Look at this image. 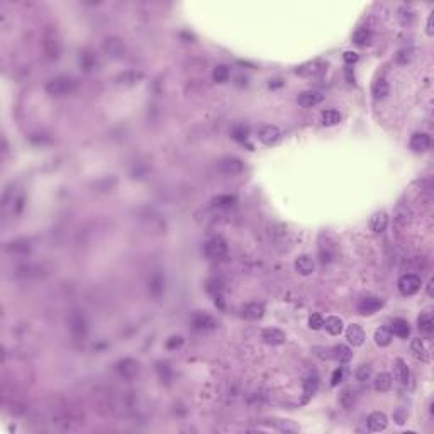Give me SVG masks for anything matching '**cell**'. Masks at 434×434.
Returning <instances> with one entry per match:
<instances>
[{
	"mask_svg": "<svg viewBox=\"0 0 434 434\" xmlns=\"http://www.w3.org/2000/svg\"><path fill=\"white\" fill-rule=\"evenodd\" d=\"M78 87V82L75 78L71 77H55V78H50L46 82L44 90L47 95L51 97H65V95H70L77 90Z\"/></svg>",
	"mask_w": 434,
	"mask_h": 434,
	"instance_id": "cell-1",
	"label": "cell"
},
{
	"mask_svg": "<svg viewBox=\"0 0 434 434\" xmlns=\"http://www.w3.org/2000/svg\"><path fill=\"white\" fill-rule=\"evenodd\" d=\"M389 329L392 332V336L402 337V340H407L411 336V324L405 319H400V317H397V319L390 322Z\"/></svg>",
	"mask_w": 434,
	"mask_h": 434,
	"instance_id": "cell-16",
	"label": "cell"
},
{
	"mask_svg": "<svg viewBox=\"0 0 434 434\" xmlns=\"http://www.w3.org/2000/svg\"><path fill=\"white\" fill-rule=\"evenodd\" d=\"M141 80H142V73L137 71V70H126V71L120 73V75H117V78H115V82H117L119 85H124V87H134Z\"/></svg>",
	"mask_w": 434,
	"mask_h": 434,
	"instance_id": "cell-18",
	"label": "cell"
},
{
	"mask_svg": "<svg viewBox=\"0 0 434 434\" xmlns=\"http://www.w3.org/2000/svg\"><path fill=\"white\" fill-rule=\"evenodd\" d=\"M373 387L377 392H380V394H383V392H389L392 389V377L389 373H378L377 377H375L373 380Z\"/></svg>",
	"mask_w": 434,
	"mask_h": 434,
	"instance_id": "cell-26",
	"label": "cell"
},
{
	"mask_svg": "<svg viewBox=\"0 0 434 434\" xmlns=\"http://www.w3.org/2000/svg\"><path fill=\"white\" fill-rule=\"evenodd\" d=\"M409 146H411V150L416 153L427 151L431 148V136L427 134V132H416V134H412L411 137Z\"/></svg>",
	"mask_w": 434,
	"mask_h": 434,
	"instance_id": "cell-12",
	"label": "cell"
},
{
	"mask_svg": "<svg viewBox=\"0 0 434 434\" xmlns=\"http://www.w3.org/2000/svg\"><path fill=\"white\" fill-rule=\"evenodd\" d=\"M387 424H389V417L383 414V412H372L368 417H367V426H368V431L372 432H382L387 429Z\"/></svg>",
	"mask_w": 434,
	"mask_h": 434,
	"instance_id": "cell-10",
	"label": "cell"
},
{
	"mask_svg": "<svg viewBox=\"0 0 434 434\" xmlns=\"http://www.w3.org/2000/svg\"><path fill=\"white\" fill-rule=\"evenodd\" d=\"M417 324H419V329L424 332V334H431L434 329V321L429 312H424V314H421L417 317Z\"/></svg>",
	"mask_w": 434,
	"mask_h": 434,
	"instance_id": "cell-33",
	"label": "cell"
},
{
	"mask_svg": "<svg viewBox=\"0 0 434 434\" xmlns=\"http://www.w3.org/2000/svg\"><path fill=\"white\" fill-rule=\"evenodd\" d=\"M104 51H105V55L109 58H112V60H120V58L124 56L126 47L120 38H107L104 41Z\"/></svg>",
	"mask_w": 434,
	"mask_h": 434,
	"instance_id": "cell-7",
	"label": "cell"
},
{
	"mask_svg": "<svg viewBox=\"0 0 434 434\" xmlns=\"http://www.w3.org/2000/svg\"><path fill=\"white\" fill-rule=\"evenodd\" d=\"M411 349H412V353H414L417 358L422 359V361H426V359H427V349L424 346V341H422L421 337H416V340H412Z\"/></svg>",
	"mask_w": 434,
	"mask_h": 434,
	"instance_id": "cell-35",
	"label": "cell"
},
{
	"mask_svg": "<svg viewBox=\"0 0 434 434\" xmlns=\"http://www.w3.org/2000/svg\"><path fill=\"white\" fill-rule=\"evenodd\" d=\"M372 41H373V34H372V31H370V29H367V28H359L358 31H354V34H353V43L356 44V46L365 47V46L372 44Z\"/></svg>",
	"mask_w": 434,
	"mask_h": 434,
	"instance_id": "cell-25",
	"label": "cell"
},
{
	"mask_svg": "<svg viewBox=\"0 0 434 434\" xmlns=\"http://www.w3.org/2000/svg\"><path fill=\"white\" fill-rule=\"evenodd\" d=\"M245 165L239 158H234V156H226L222 160L217 161V170L224 175H236V173H241Z\"/></svg>",
	"mask_w": 434,
	"mask_h": 434,
	"instance_id": "cell-5",
	"label": "cell"
},
{
	"mask_svg": "<svg viewBox=\"0 0 434 434\" xmlns=\"http://www.w3.org/2000/svg\"><path fill=\"white\" fill-rule=\"evenodd\" d=\"M183 345V337L182 336H172L170 340L166 341V348L168 349H178Z\"/></svg>",
	"mask_w": 434,
	"mask_h": 434,
	"instance_id": "cell-42",
	"label": "cell"
},
{
	"mask_svg": "<svg viewBox=\"0 0 434 434\" xmlns=\"http://www.w3.org/2000/svg\"><path fill=\"white\" fill-rule=\"evenodd\" d=\"M5 251L7 253H15V255H26V253L31 251V246H29V241L26 239H17V241H12L5 246Z\"/></svg>",
	"mask_w": 434,
	"mask_h": 434,
	"instance_id": "cell-28",
	"label": "cell"
},
{
	"mask_svg": "<svg viewBox=\"0 0 434 434\" xmlns=\"http://www.w3.org/2000/svg\"><path fill=\"white\" fill-rule=\"evenodd\" d=\"M432 283H434V280L431 278V280H429V283H427V295H429V297L432 295Z\"/></svg>",
	"mask_w": 434,
	"mask_h": 434,
	"instance_id": "cell-45",
	"label": "cell"
},
{
	"mask_svg": "<svg viewBox=\"0 0 434 434\" xmlns=\"http://www.w3.org/2000/svg\"><path fill=\"white\" fill-rule=\"evenodd\" d=\"M231 77V70L227 65H217L212 71V78L217 83H226Z\"/></svg>",
	"mask_w": 434,
	"mask_h": 434,
	"instance_id": "cell-34",
	"label": "cell"
},
{
	"mask_svg": "<svg viewBox=\"0 0 434 434\" xmlns=\"http://www.w3.org/2000/svg\"><path fill=\"white\" fill-rule=\"evenodd\" d=\"M324 327L331 336H340L343 332V329H345V322H343L341 317L329 316L324 319Z\"/></svg>",
	"mask_w": 434,
	"mask_h": 434,
	"instance_id": "cell-21",
	"label": "cell"
},
{
	"mask_svg": "<svg viewBox=\"0 0 434 434\" xmlns=\"http://www.w3.org/2000/svg\"><path fill=\"white\" fill-rule=\"evenodd\" d=\"M370 378H372V367H370V365H361V367H358L356 380H359V382H368Z\"/></svg>",
	"mask_w": 434,
	"mask_h": 434,
	"instance_id": "cell-39",
	"label": "cell"
},
{
	"mask_svg": "<svg viewBox=\"0 0 434 434\" xmlns=\"http://www.w3.org/2000/svg\"><path fill=\"white\" fill-rule=\"evenodd\" d=\"M392 332L389 327H380V329L375 331V343H377V346L380 348H387L390 343H392Z\"/></svg>",
	"mask_w": 434,
	"mask_h": 434,
	"instance_id": "cell-31",
	"label": "cell"
},
{
	"mask_svg": "<svg viewBox=\"0 0 434 434\" xmlns=\"http://www.w3.org/2000/svg\"><path fill=\"white\" fill-rule=\"evenodd\" d=\"M387 226H389V215L385 212L373 214L372 219H370V229L373 232H377V234H382V232L387 229Z\"/></svg>",
	"mask_w": 434,
	"mask_h": 434,
	"instance_id": "cell-23",
	"label": "cell"
},
{
	"mask_svg": "<svg viewBox=\"0 0 434 434\" xmlns=\"http://www.w3.org/2000/svg\"><path fill=\"white\" fill-rule=\"evenodd\" d=\"M399 292L405 297H411V295H416L422 287L421 277H417L416 273H405L399 278Z\"/></svg>",
	"mask_w": 434,
	"mask_h": 434,
	"instance_id": "cell-2",
	"label": "cell"
},
{
	"mask_svg": "<svg viewBox=\"0 0 434 434\" xmlns=\"http://www.w3.org/2000/svg\"><path fill=\"white\" fill-rule=\"evenodd\" d=\"M309 327L310 329H321V327H324V317H322L321 314H312L309 317Z\"/></svg>",
	"mask_w": 434,
	"mask_h": 434,
	"instance_id": "cell-40",
	"label": "cell"
},
{
	"mask_svg": "<svg viewBox=\"0 0 434 434\" xmlns=\"http://www.w3.org/2000/svg\"><path fill=\"white\" fill-rule=\"evenodd\" d=\"M346 340L351 346H361L365 343V331L359 324H349L346 329Z\"/></svg>",
	"mask_w": 434,
	"mask_h": 434,
	"instance_id": "cell-19",
	"label": "cell"
},
{
	"mask_svg": "<svg viewBox=\"0 0 434 434\" xmlns=\"http://www.w3.org/2000/svg\"><path fill=\"white\" fill-rule=\"evenodd\" d=\"M205 255L212 260H221L227 255V243L224 237L221 236H214L205 243Z\"/></svg>",
	"mask_w": 434,
	"mask_h": 434,
	"instance_id": "cell-3",
	"label": "cell"
},
{
	"mask_svg": "<svg viewBox=\"0 0 434 434\" xmlns=\"http://www.w3.org/2000/svg\"><path fill=\"white\" fill-rule=\"evenodd\" d=\"M150 294L155 299H160L163 294H165V277L160 273L153 275L150 280Z\"/></svg>",
	"mask_w": 434,
	"mask_h": 434,
	"instance_id": "cell-24",
	"label": "cell"
},
{
	"mask_svg": "<svg viewBox=\"0 0 434 434\" xmlns=\"http://www.w3.org/2000/svg\"><path fill=\"white\" fill-rule=\"evenodd\" d=\"M295 270H297V273L302 275V277H309V275L314 273L316 263L309 255H300L297 260H295Z\"/></svg>",
	"mask_w": 434,
	"mask_h": 434,
	"instance_id": "cell-17",
	"label": "cell"
},
{
	"mask_svg": "<svg viewBox=\"0 0 434 434\" xmlns=\"http://www.w3.org/2000/svg\"><path fill=\"white\" fill-rule=\"evenodd\" d=\"M326 71V65L322 61H319V60H314V61H309V63H305V65H302V66H299L297 68V73L299 75H302V77H317V75H321V73H324Z\"/></svg>",
	"mask_w": 434,
	"mask_h": 434,
	"instance_id": "cell-14",
	"label": "cell"
},
{
	"mask_svg": "<svg viewBox=\"0 0 434 434\" xmlns=\"http://www.w3.org/2000/svg\"><path fill=\"white\" fill-rule=\"evenodd\" d=\"M215 207H222V209H229L236 204V197L234 195H217V197L212 200Z\"/></svg>",
	"mask_w": 434,
	"mask_h": 434,
	"instance_id": "cell-38",
	"label": "cell"
},
{
	"mask_svg": "<svg viewBox=\"0 0 434 434\" xmlns=\"http://www.w3.org/2000/svg\"><path fill=\"white\" fill-rule=\"evenodd\" d=\"M426 31H427V34H429V36L434 34V29H432V14H429V17H427V28H426Z\"/></svg>",
	"mask_w": 434,
	"mask_h": 434,
	"instance_id": "cell-44",
	"label": "cell"
},
{
	"mask_svg": "<svg viewBox=\"0 0 434 434\" xmlns=\"http://www.w3.org/2000/svg\"><path fill=\"white\" fill-rule=\"evenodd\" d=\"M394 377L400 385H407L411 382V370L405 365L404 359L397 358L394 361Z\"/></svg>",
	"mask_w": 434,
	"mask_h": 434,
	"instance_id": "cell-15",
	"label": "cell"
},
{
	"mask_svg": "<svg viewBox=\"0 0 434 434\" xmlns=\"http://www.w3.org/2000/svg\"><path fill=\"white\" fill-rule=\"evenodd\" d=\"M243 316L250 321H258L264 316V307H263V304L250 302V304H246L245 307H243Z\"/></svg>",
	"mask_w": 434,
	"mask_h": 434,
	"instance_id": "cell-22",
	"label": "cell"
},
{
	"mask_svg": "<svg viewBox=\"0 0 434 434\" xmlns=\"http://www.w3.org/2000/svg\"><path fill=\"white\" fill-rule=\"evenodd\" d=\"M343 378H345V368H343V367L336 368L334 372H332V377H331V385H332V387H337V385H340V383L343 382Z\"/></svg>",
	"mask_w": 434,
	"mask_h": 434,
	"instance_id": "cell-41",
	"label": "cell"
},
{
	"mask_svg": "<svg viewBox=\"0 0 434 434\" xmlns=\"http://www.w3.org/2000/svg\"><path fill=\"white\" fill-rule=\"evenodd\" d=\"M70 331L75 337H85L87 334V321L80 312H73L70 317Z\"/></svg>",
	"mask_w": 434,
	"mask_h": 434,
	"instance_id": "cell-13",
	"label": "cell"
},
{
	"mask_svg": "<svg viewBox=\"0 0 434 434\" xmlns=\"http://www.w3.org/2000/svg\"><path fill=\"white\" fill-rule=\"evenodd\" d=\"M261 340L270 346H280L287 341V334L282 329H277V327H267L261 332Z\"/></svg>",
	"mask_w": 434,
	"mask_h": 434,
	"instance_id": "cell-11",
	"label": "cell"
},
{
	"mask_svg": "<svg viewBox=\"0 0 434 434\" xmlns=\"http://www.w3.org/2000/svg\"><path fill=\"white\" fill-rule=\"evenodd\" d=\"M115 370H117V373L120 375L123 378L126 380H131L134 378L137 373H139V361L134 358H124L120 359V361H117V365H115Z\"/></svg>",
	"mask_w": 434,
	"mask_h": 434,
	"instance_id": "cell-4",
	"label": "cell"
},
{
	"mask_svg": "<svg viewBox=\"0 0 434 434\" xmlns=\"http://www.w3.org/2000/svg\"><path fill=\"white\" fill-rule=\"evenodd\" d=\"M372 93L375 99H385L390 93V87L389 83L383 80V78H378L377 82L372 85Z\"/></svg>",
	"mask_w": 434,
	"mask_h": 434,
	"instance_id": "cell-32",
	"label": "cell"
},
{
	"mask_svg": "<svg viewBox=\"0 0 434 434\" xmlns=\"http://www.w3.org/2000/svg\"><path fill=\"white\" fill-rule=\"evenodd\" d=\"M340 120H341V114L334 109H327L321 114V123H322V126H326V128L336 126Z\"/></svg>",
	"mask_w": 434,
	"mask_h": 434,
	"instance_id": "cell-29",
	"label": "cell"
},
{
	"mask_svg": "<svg viewBox=\"0 0 434 434\" xmlns=\"http://www.w3.org/2000/svg\"><path fill=\"white\" fill-rule=\"evenodd\" d=\"M317 387H319V380H317V377H309L307 380H304V394H305L304 402H307L316 394Z\"/></svg>",
	"mask_w": 434,
	"mask_h": 434,
	"instance_id": "cell-36",
	"label": "cell"
},
{
	"mask_svg": "<svg viewBox=\"0 0 434 434\" xmlns=\"http://www.w3.org/2000/svg\"><path fill=\"white\" fill-rule=\"evenodd\" d=\"M343 60H345L346 65H354V63L359 60V56H358V53H354V51H345Z\"/></svg>",
	"mask_w": 434,
	"mask_h": 434,
	"instance_id": "cell-43",
	"label": "cell"
},
{
	"mask_svg": "<svg viewBox=\"0 0 434 434\" xmlns=\"http://www.w3.org/2000/svg\"><path fill=\"white\" fill-rule=\"evenodd\" d=\"M332 358L337 359L340 363H349L353 358V351L346 345H337L332 348Z\"/></svg>",
	"mask_w": 434,
	"mask_h": 434,
	"instance_id": "cell-27",
	"label": "cell"
},
{
	"mask_svg": "<svg viewBox=\"0 0 434 434\" xmlns=\"http://www.w3.org/2000/svg\"><path fill=\"white\" fill-rule=\"evenodd\" d=\"M80 66L85 71H92L95 66H97V58H95L92 53H82L80 55Z\"/></svg>",
	"mask_w": 434,
	"mask_h": 434,
	"instance_id": "cell-37",
	"label": "cell"
},
{
	"mask_svg": "<svg viewBox=\"0 0 434 434\" xmlns=\"http://www.w3.org/2000/svg\"><path fill=\"white\" fill-rule=\"evenodd\" d=\"M322 100H324V95H322L319 90H305V92L299 93V97H297L299 105L305 109L316 107V105H319Z\"/></svg>",
	"mask_w": 434,
	"mask_h": 434,
	"instance_id": "cell-9",
	"label": "cell"
},
{
	"mask_svg": "<svg viewBox=\"0 0 434 434\" xmlns=\"http://www.w3.org/2000/svg\"><path fill=\"white\" fill-rule=\"evenodd\" d=\"M280 137H282V132H280V129L277 128V126L268 124V126H261V128L258 129V139L267 146L277 144V142L280 141Z\"/></svg>",
	"mask_w": 434,
	"mask_h": 434,
	"instance_id": "cell-6",
	"label": "cell"
},
{
	"mask_svg": "<svg viewBox=\"0 0 434 434\" xmlns=\"http://www.w3.org/2000/svg\"><path fill=\"white\" fill-rule=\"evenodd\" d=\"M382 307H383V300L382 299L370 295V297H365V299L359 300L358 312L361 316H373L375 312H378L380 309H382Z\"/></svg>",
	"mask_w": 434,
	"mask_h": 434,
	"instance_id": "cell-8",
	"label": "cell"
},
{
	"mask_svg": "<svg viewBox=\"0 0 434 434\" xmlns=\"http://www.w3.org/2000/svg\"><path fill=\"white\" fill-rule=\"evenodd\" d=\"M194 326L195 329H200V331H209V329H214V327L217 326L215 324V319L212 316H209L207 312H197V314L194 316Z\"/></svg>",
	"mask_w": 434,
	"mask_h": 434,
	"instance_id": "cell-20",
	"label": "cell"
},
{
	"mask_svg": "<svg viewBox=\"0 0 434 434\" xmlns=\"http://www.w3.org/2000/svg\"><path fill=\"white\" fill-rule=\"evenodd\" d=\"M340 402L341 405L345 407L346 411H351L354 409V405H356V394H354L353 389H345L341 392L340 395Z\"/></svg>",
	"mask_w": 434,
	"mask_h": 434,
	"instance_id": "cell-30",
	"label": "cell"
}]
</instances>
